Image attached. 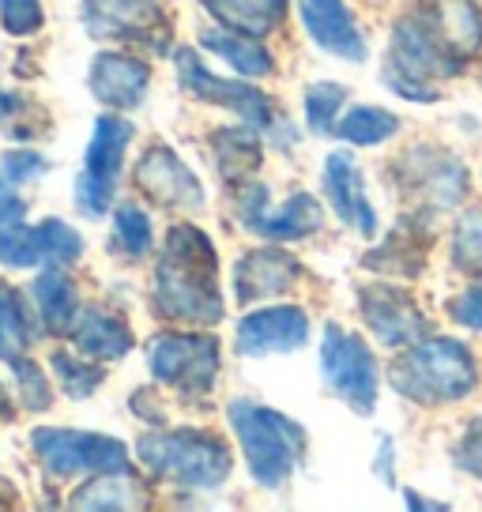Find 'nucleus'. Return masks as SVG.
Wrapping results in <instances>:
<instances>
[{"label": "nucleus", "mask_w": 482, "mask_h": 512, "mask_svg": "<svg viewBox=\"0 0 482 512\" xmlns=\"http://www.w3.org/2000/svg\"><path fill=\"white\" fill-rule=\"evenodd\" d=\"M151 305L162 320L193 324V328L223 320L226 302L219 290V256H215V241L200 226H170L166 245L155 260Z\"/></svg>", "instance_id": "f257e3e1"}, {"label": "nucleus", "mask_w": 482, "mask_h": 512, "mask_svg": "<svg viewBox=\"0 0 482 512\" xmlns=\"http://www.w3.org/2000/svg\"><path fill=\"white\" fill-rule=\"evenodd\" d=\"M226 422L253 482L264 490H283L306 456V426L253 400H230Z\"/></svg>", "instance_id": "f03ea898"}, {"label": "nucleus", "mask_w": 482, "mask_h": 512, "mask_svg": "<svg viewBox=\"0 0 482 512\" xmlns=\"http://www.w3.org/2000/svg\"><path fill=\"white\" fill-rule=\"evenodd\" d=\"M388 381L403 400L418 403V407H445V403H460L475 392L479 362L460 339H418L415 347H407L392 362Z\"/></svg>", "instance_id": "7ed1b4c3"}, {"label": "nucleus", "mask_w": 482, "mask_h": 512, "mask_svg": "<svg viewBox=\"0 0 482 512\" xmlns=\"http://www.w3.org/2000/svg\"><path fill=\"white\" fill-rule=\"evenodd\" d=\"M140 464L181 490H219L234 471V452L208 430H151L136 441Z\"/></svg>", "instance_id": "20e7f679"}, {"label": "nucleus", "mask_w": 482, "mask_h": 512, "mask_svg": "<svg viewBox=\"0 0 482 512\" xmlns=\"http://www.w3.org/2000/svg\"><path fill=\"white\" fill-rule=\"evenodd\" d=\"M219 339L196 332H162L147 343V369L166 388H174L185 403H200L211 396L219 381Z\"/></svg>", "instance_id": "39448f33"}, {"label": "nucleus", "mask_w": 482, "mask_h": 512, "mask_svg": "<svg viewBox=\"0 0 482 512\" xmlns=\"http://www.w3.org/2000/svg\"><path fill=\"white\" fill-rule=\"evenodd\" d=\"M132 121L117 113H98L91 125V140L83 151V170L76 177V208L87 219H102L106 211H113V192L125 170V155L132 144Z\"/></svg>", "instance_id": "423d86ee"}, {"label": "nucleus", "mask_w": 482, "mask_h": 512, "mask_svg": "<svg viewBox=\"0 0 482 512\" xmlns=\"http://www.w3.org/2000/svg\"><path fill=\"white\" fill-rule=\"evenodd\" d=\"M321 377L354 415H373L381 392V369L373 347L358 332H347L343 324H324Z\"/></svg>", "instance_id": "0eeeda50"}, {"label": "nucleus", "mask_w": 482, "mask_h": 512, "mask_svg": "<svg viewBox=\"0 0 482 512\" xmlns=\"http://www.w3.org/2000/svg\"><path fill=\"white\" fill-rule=\"evenodd\" d=\"M31 448L49 479H72V475H98V471L129 467V445L95 430L42 426L31 433Z\"/></svg>", "instance_id": "6e6552de"}, {"label": "nucleus", "mask_w": 482, "mask_h": 512, "mask_svg": "<svg viewBox=\"0 0 482 512\" xmlns=\"http://www.w3.org/2000/svg\"><path fill=\"white\" fill-rule=\"evenodd\" d=\"M174 64H177V87L189 98L204 102V106H219V110H230L238 121H249L257 128H272V98L260 91L253 80L245 76H219L211 72L208 64L200 61V53L193 46L174 49Z\"/></svg>", "instance_id": "1a4fd4ad"}, {"label": "nucleus", "mask_w": 482, "mask_h": 512, "mask_svg": "<svg viewBox=\"0 0 482 512\" xmlns=\"http://www.w3.org/2000/svg\"><path fill=\"white\" fill-rule=\"evenodd\" d=\"M83 31L98 42H125L155 53H174L170 19L155 8V0H80Z\"/></svg>", "instance_id": "9d476101"}, {"label": "nucleus", "mask_w": 482, "mask_h": 512, "mask_svg": "<svg viewBox=\"0 0 482 512\" xmlns=\"http://www.w3.org/2000/svg\"><path fill=\"white\" fill-rule=\"evenodd\" d=\"M396 174L400 189L411 192L426 211L456 208L467 192V170L460 159L434 144L411 147L403 159H396Z\"/></svg>", "instance_id": "9b49d317"}, {"label": "nucleus", "mask_w": 482, "mask_h": 512, "mask_svg": "<svg viewBox=\"0 0 482 512\" xmlns=\"http://www.w3.org/2000/svg\"><path fill=\"white\" fill-rule=\"evenodd\" d=\"M136 189L144 192L147 200H155L159 208L170 211H200L208 204L204 196V181L196 177V170L177 155L170 144H151L144 147V155L136 162Z\"/></svg>", "instance_id": "f8f14e48"}, {"label": "nucleus", "mask_w": 482, "mask_h": 512, "mask_svg": "<svg viewBox=\"0 0 482 512\" xmlns=\"http://www.w3.org/2000/svg\"><path fill=\"white\" fill-rule=\"evenodd\" d=\"M358 313L366 320L377 343L385 347H415L426 339L430 320L418 309V302L396 283H366L358 287Z\"/></svg>", "instance_id": "ddd939ff"}, {"label": "nucleus", "mask_w": 482, "mask_h": 512, "mask_svg": "<svg viewBox=\"0 0 482 512\" xmlns=\"http://www.w3.org/2000/svg\"><path fill=\"white\" fill-rule=\"evenodd\" d=\"M309 343V317L298 305H268L253 309L234 328V351L241 358H268V354H294Z\"/></svg>", "instance_id": "4468645a"}, {"label": "nucleus", "mask_w": 482, "mask_h": 512, "mask_svg": "<svg viewBox=\"0 0 482 512\" xmlns=\"http://www.w3.org/2000/svg\"><path fill=\"white\" fill-rule=\"evenodd\" d=\"M87 91L106 110H140L151 91V64L121 49H102L87 64Z\"/></svg>", "instance_id": "2eb2a0df"}, {"label": "nucleus", "mask_w": 482, "mask_h": 512, "mask_svg": "<svg viewBox=\"0 0 482 512\" xmlns=\"http://www.w3.org/2000/svg\"><path fill=\"white\" fill-rule=\"evenodd\" d=\"M298 279H302V260L287 253L283 241H272V245H260V249H249L245 256H238V264H234V298H238V305L279 298Z\"/></svg>", "instance_id": "dca6fc26"}, {"label": "nucleus", "mask_w": 482, "mask_h": 512, "mask_svg": "<svg viewBox=\"0 0 482 512\" xmlns=\"http://www.w3.org/2000/svg\"><path fill=\"white\" fill-rule=\"evenodd\" d=\"M324 196L336 211L339 223H347L351 230H358L362 238H373L377 234V208L366 196V181H362V170L354 162L351 151H332L324 159Z\"/></svg>", "instance_id": "f3484780"}, {"label": "nucleus", "mask_w": 482, "mask_h": 512, "mask_svg": "<svg viewBox=\"0 0 482 512\" xmlns=\"http://www.w3.org/2000/svg\"><path fill=\"white\" fill-rule=\"evenodd\" d=\"M298 16H302L309 42L321 49V53H332V57L351 64L370 57L366 38H362L351 8L343 0H298Z\"/></svg>", "instance_id": "a211bd4d"}, {"label": "nucleus", "mask_w": 482, "mask_h": 512, "mask_svg": "<svg viewBox=\"0 0 482 512\" xmlns=\"http://www.w3.org/2000/svg\"><path fill=\"white\" fill-rule=\"evenodd\" d=\"M31 302L42 332H49V336H72L83 305H80V290L65 275V268H46V272L34 275Z\"/></svg>", "instance_id": "6ab92c4d"}, {"label": "nucleus", "mask_w": 482, "mask_h": 512, "mask_svg": "<svg viewBox=\"0 0 482 512\" xmlns=\"http://www.w3.org/2000/svg\"><path fill=\"white\" fill-rule=\"evenodd\" d=\"M151 494L140 482V475L132 467H117V471H98L91 482H83L72 494V509H95V512H129V509H147Z\"/></svg>", "instance_id": "aec40b11"}, {"label": "nucleus", "mask_w": 482, "mask_h": 512, "mask_svg": "<svg viewBox=\"0 0 482 512\" xmlns=\"http://www.w3.org/2000/svg\"><path fill=\"white\" fill-rule=\"evenodd\" d=\"M418 12L464 64L482 49V12L475 0H422Z\"/></svg>", "instance_id": "412c9836"}, {"label": "nucleus", "mask_w": 482, "mask_h": 512, "mask_svg": "<svg viewBox=\"0 0 482 512\" xmlns=\"http://www.w3.org/2000/svg\"><path fill=\"white\" fill-rule=\"evenodd\" d=\"M260 128L241 121V125H223L211 132V159H215V170L223 181L230 185H245L249 177L260 170L264 162V147H260Z\"/></svg>", "instance_id": "4be33fe9"}, {"label": "nucleus", "mask_w": 482, "mask_h": 512, "mask_svg": "<svg viewBox=\"0 0 482 512\" xmlns=\"http://www.w3.org/2000/svg\"><path fill=\"white\" fill-rule=\"evenodd\" d=\"M72 343L95 362H117L136 347V336L125 317H113L106 309H83L72 328Z\"/></svg>", "instance_id": "5701e85b"}, {"label": "nucleus", "mask_w": 482, "mask_h": 512, "mask_svg": "<svg viewBox=\"0 0 482 512\" xmlns=\"http://www.w3.org/2000/svg\"><path fill=\"white\" fill-rule=\"evenodd\" d=\"M200 49L219 57L223 64H230L238 76L245 80H264L275 72V57L272 49L264 46L260 38L253 34H241V31H226V27H215V31L200 34Z\"/></svg>", "instance_id": "b1692460"}, {"label": "nucleus", "mask_w": 482, "mask_h": 512, "mask_svg": "<svg viewBox=\"0 0 482 512\" xmlns=\"http://www.w3.org/2000/svg\"><path fill=\"white\" fill-rule=\"evenodd\" d=\"M426 249H430V230L415 219H403L400 230H392L381 249L366 256V268L381 275H400V279H415L426 264Z\"/></svg>", "instance_id": "393cba45"}, {"label": "nucleus", "mask_w": 482, "mask_h": 512, "mask_svg": "<svg viewBox=\"0 0 482 512\" xmlns=\"http://www.w3.org/2000/svg\"><path fill=\"white\" fill-rule=\"evenodd\" d=\"M324 226V208L313 192H294L287 196L279 208H268V215L260 219V226L253 234L268 241H302L313 238Z\"/></svg>", "instance_id": "a878e982"}, {"label": "nucleus", "mask_w": 482, "mask_h": 512, "mask_svg": "<svg viewBox=\"0 0 482 512\" xmlns=\"http://www.w3.org/2000/svg\"><path fill=\"white\" fill-rule=\"evenodd\" d=\"M200 4L226 31L264 38V34H272L283 23L290 0H200Z\"/></svg>", "instance_id": "bb28decb"}, {"label": "nucleus", "mask_w": 482, "mask_h": 512, "mask_svg": "<svg viewBox=\"0 0 482 512\" xmlns=\"http://www.w3.org/2000/svg\"><path fill=\"white\" fill-rule=\"evenodd\" d=\"M31 298L19 294L16 287L0 283V362H16L27 354L34 336V313Z\"/></svg>", "instance_id": "cd10ccee"}, {"label": "nucleus", "mask_w": 482, "mask_h": 512, "mask_svg": "<svg viewBox=\"0 0 482 512\" xmlns=\"http://www.w3.org/2000/svg\"><path fill=\"white\" fill-rule=\"evenodd\" d=\"M396 132H400V117L392 110H381V106H354L336 125L339 140H347L354 147H377L392 140Z\"/></svg>", "instance_id": "c85d7f7f"}, {"label": "nucleus", "mask_w": 482, "mask_h": 512, "mask_svg": "<svg viewBox=\"0 0 482 512\" xmlns=\"http://www.w3.org/2000/svg\"><path fill=\"white\" fill-rule=\"evenodd\" d=\"M49 369H53V377L61 384V392H65L68 400H91L102 381H106V373L95 366V358H87V354H72V351H53L49 354Z\"/></svg>", "instance_id": "c756f323"}, {"label": "nucleus", "mask_w": 482, "mask_h": 512, "mask_svg": "<svg viewBox=\"0 0 482 512\" xmlns=\"http://www.w3.org/2000/svg\"><path fill=\"white\" fill-rule=\"evenodd\" d=\"M34 234H38V253H42L46 268H72V264H80L83 234L72 223H65V219H42V223H34Z\"/></svg>", "instance_id": "7c9ffc66"}, {"label": "nucleus", "mask_w": 482, "mask_h": 512, "mask_svg": "<svg viewBox=\"0 0 482 512\" xmlns=\"http://www.w3.org/2000/svg\"><path fill=\"white\" fill-rule=\"evenodd\" d=\"M306 125L313 136H336V125L343 117V102H347V87L332 80H317L306 87Z\"/></svg>", "instance_id": "2f4dec72"}, {"label": "nucleus", "mask_w": 482, "mask_h": 512, "mask_svg": "<svg viewBox=\"0 0 482 512\" xmlns=\"http://www.w3.org/2000/svg\"><path fill=\"white\" fill-rule=\"evenodd\" d=\"M113 241L117 249L129 256V260H140V256L151 253L155 245V226H151V215L136 204H121L113 208Z\"/></svg>", "instance_id": "473e14b6"}, {"label": "nucleus", "mask_w": 482, "mask_h": 512, "mask_svg": "<svg viewBox=\"0 0 482 512\" xmlns=\"http://www.w3.org/2000/svg\"><path fill=\"white\" fill-rule=\"evenodd\" d=\"M0 264L4 268H42L38 234H34V226L27 219L0 230Z\"/></svg>", "instance_id": "72a5a7b5"}, {"label": "nucleus", "mask_w": 482, "mask_h": 512, "mask_svg": "<svg viewBox=\"0 0 482 512\" xmlns=\"http://www.w3.org/2000/svg\"><path fill=\"white\" fill-rule=\"evenodd\" d=\"M12 373H16V392H19V403L27 407V411H49L53 407V388H49V377L42 373V366L34 362V358H16V362H8Z\"/></svg>", "instance_id": "f704fd0d"}, {"label": "nucleus", "mask_w": 482, "mask_h": 512, "mask_svg": "<svg viewBox=\"0 0 482 512\" xmlns=\"http://www.w3.org/2000/svg\"><path fill=\"white\" fill-rule=\"evenodd\" d=\"M452 260L460 272L482 275V211H471L456 223L452 234Z\"/></svg>", "instance_id": "c9c22d12"}, {"label": "nucleus", "mask_w": 482, "mask_h": 512, "mask_svg": "<svg viewBox=\"0 0 482 512\" xmlns=\"http://www.w3.org/2000/svg\"><path fill=\"white\" fill-rule=\"evenodd\" d=\"M0 27L12 38H31L46 27L42 0H0Z\"/></svg>", "instance_id": "e433bc0d"}, {"label": "nucleus", "mask_w": 482, "mask_h": 512, "mask_svg": "<svg viewBox=\"0 0 482 512\" xmlns=\"http://www.w3.org/2000/svg\"><path fill=\"white\" fill-rule=\"evenodd\" d=\"M46 170H49L46 155H38L31 147H12V151L0 155V177H4L8 185H16V189L31 185L38 177H46Z\"/></svg>", "instance_id": "4c0bfd02"}, {"label": "nucleus", "mask_w": 482, "mask_h": 512, "mask_svg": "<svg viewBox=\"0 0 482 512\" xmlns=\"http://www.w3.org/2000/svg\"><path fill=\"white\" fill-rule=\"evenodd\" d=\"M452 460H456L460 471L482 479V418H475V422H467L464 426L460 441L452 445Z\"/></svg>", "instance_id": "58836bf2"}, {"label": "nucleus", "mask_w": 482, "mask_h": 512, "mask_svg": "<svg viewBox=\"0 0 482 512\" xmlns=\"http://www.w3.org/2000/svg\"><path fill=\"white\" fill-rule=\"evenodd\" d=\"M272 208V189L268 185H245L238 196V219L245 230H257L260 219Z\"/></svg>", "instance_id": "ea45409f"}, {"label": "nucleus", "mask_w": 482, "mask_h": 512, "mask_svg": "<svg viewBox=\"0 0 482 512\" xmlns=\"http://www.w3.org/2000/svg\"><path fill=\"white\" fill-rule=\"evenodd\" d=\"M449 313L456 324L482 332V283H471V287L460 290V294L449 302Z\"/></svg>", "instance_id": "a19ab883"}, {"label": "nucleus", "mask_w": 482, "mask_h": 512, "mask_svg": "<svg viewBox=\"0 0 482 512\" xmlns=\"http://www.w3.org/2000/svg\"><path fill=\"white\" fill-rule=\"evenodd\" d=\"M23 219H27V200L16 192V185H8L0 177V230L12 223H23Z\"/></svg>", "instance_id": "79ce46f5"}, {"label": "nucleus", "mask_w": 482, "mask_h": 512, "mask_svg": "<svg viewBox=\"0 0 482 512\" xmlns=\"http://www.w3.org/2000/svg\"><path fill=\"white\" fill-rule=\"evenodd\" d=\"M132 415L151 422V426H166V411L159 407V396L151 392V388H140V392H132Z\"/></svg>", "instance_id": "37998d69"}, {"label": "nucleus", "mask_w": 482, "mask_h": 512, "mask_svg": "<svg viewBox=\"0 0 482 512\" xmlns=\"http://www.w3.org/2000/svg\"><path fill=\"white\" fill-rule=\"evenodd\" d=\"M373 471H377V479L385 482V486L396 482V445H392V437H381V448H377Z\"/></svg>", "instance_id": "c03bdc74"}, {"label": "nucleus", "mask_w": 482, "mask_h": 512, "mask_svg": "<svg viewBox=\"0 0 482 512\" xmlns=\"http://www.w3.org/2000/svg\"><path fill=\"white\" fill-rule=\"evenodd\" d=\"M19 110H27V98L12 95V91H0V125H8Z\"/></svg>", "instance_id": "a18cd8bd"}, {"label": "nucleus", "mask_w": 482, "mask_h": 512, "mask_svg": "<svg viewBox=\"0 0 482 512\" xmlns=\"http://www.w3.org/2000/svg\"><path fill=\"white\" fill-rule=\"evenodd\" d=\"M403 501H407L411 509H449L445 501H426V497H418V490H403Z\"/></svg>", "instance_id": "49530a36"}, {"label": "nucleus", "mask_w": 482, "mask_h": 512, "mask_svg": "<svg viewBox=\"0 0 482 512\" xmlns=\"http://www.w3.org/2000/svg\"><path fill=\"white\" fill-rule=\"evenodd\" d=\"M12 418V403H8V392H4V384H0V422H8Z\"/></svg>", "instance_id": "de8ad7c7"}]
</instances>
